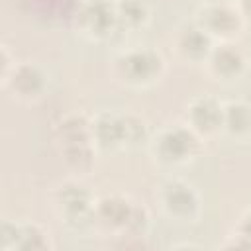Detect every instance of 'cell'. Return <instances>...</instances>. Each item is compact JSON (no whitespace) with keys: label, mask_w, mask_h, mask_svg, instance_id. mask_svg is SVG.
Here are the masks:
<instances>
[{"label":"cell","mask_w":251,"mask_h":251,"mask_svg":"<svg viewBox=\"0 0 251 251\" xmlns=\"http://www.w3.org/2000/svg\"><path fill=\"white\" fill-rule=\"evenodd\" d=\"M90 135L94 147L102 151L126 149V126L124 116L114 112H100L90 120Z\"/></svg>","instance_id":"12"},{"label":"cell","mask_w":251,"mask_h":251,"mask_svg":"<svg viewBox=\"0 0 251 251\" xmlns=\"http://www.w3.org/2000/svg\"><path fill=\"white\" fill-rule=\"evenodd\" d=\"M2 86L10 90L12 96L18 98L20 102H35L47 90V75L37 63L31 61L16 63L14 71L8 75Z\"/></svg>","instance_id":"7"},{"label":"cell","mask_w":251,"mask_h":251,"mask_svg":"<svg viewBox=\"0 0 251 251\" xmlns=\"http://www.w3.org/2000/svg\"><path fill=\"white\" fill-rule=\"evenodd\" d=\"M147 145L155 163L175 169L184 167L196 159L200 153L202 137H198L186 124H180L161 127L155 135H151Z\"/></svg>","instance_id":"2"},{"label":"cell","mask_w":251,"mask_h":251,"mask_svg":"<svg viewBox=\"0 0 251 251\" xmlns=\"http://www.w3.org/2000/svg\"><path fill=\"white\" fill-rule=\"evenodd\" d=\"M216 41L196 24H186L182 25L176 35H175V49H176V55L190 63V65H202L208 61L212 49H214Z\"/></svg>","instance_id":"11"},{"label":"cell","mask_w":251,"mask_h":251,"mask_svg":"<svg viewBox=\"0 0 251 251\" xmlns=\"http://www.w3.org/2000/svg\"><path fill=\"white\" fill-rule=\"evenodd\" d=\"M227 2H235V0H200V4H227Z\"/></svg>","instance_id":"19"},{"label":"cell","mask_w":251,"mask_h":251,"mask_svg":"<svg viewBox=\"0 0 251 251\" xmlns=\"http://www.w3.org/2000/svg\"><path fill=\"white\" fill-rule=\"evenodd\" d=\"M124 126H126V149H135L141 143H149L151 135L147 129V124L133 114L124 116Z\"/></svg>","instance_id":"16"},{"label":"cell","mask_w":251,"mask_h":251,"mask_svg":"<svg viewBox=\"0 0 251 251\" xmlns=\"http://www.w3.org/2000/svg\"><path fill=\"white\" fill-rule=\"evenodd\" d=\"M76 27L84 37L92 41L108 39L116 31V27H120L114 2L86 0L76 14Z\"/></svg>","instance_id":"6"},{"label":"cell","mask_w":251,"mask_h":251,"mask_svg":"<svg viewBox=\"0 0 251 251\" xmlns=\"http://www.w3.org/2000/svg\"><path fill=\"white\" fill-rule=\"evenodd\" d=\"M226 247H241V249H251V210H247L237 226L233 235H229V241L226 243Z\"/></svg>","instance_id":"17"},{"label":"cell","mask_w":251,"mask_h":251,"mask_svg":"<svg viewBox=\"0 0 251 251\" xmlns=\"http://www.w3.org/2000/svg\"><path fill=\"white\" fill-rule=\"evenodd\" d=\"M49 233L35 222H10L2 224V249H51Z\"/></svg>","instance_id":"10"},{"label":"cell","mask_w":251,"mask_h":251,"mask_svg":"<svg viewBox=\"0 0 251 251\" xmlns=\"http://www.w3.org/2000/svg\"><path fill=\"white\" fill-rule=\"evenodd\" d=\"M222 131L235 141H247L251 137V104L247 100L224 104Z\"/></svg>","instance_id":"14"},{"label":"cell","mask_w":251,"mask_h":251,"mask_svg":"<svg viewBox=\"0 0 251 251\" xmlns=\"http://www.w3.org/2000/svg\"><path fill=\"white\" fill-rule=\"evenodd\" d=\"M118 24L124 29H139L149 22V6L145 0H116Z\"/></svg>","instance_id":"15"},{"label":"cell","mask_w":251,"mask_h":251,"mask_svg":"<svg viewBox=\"0 0 251 251\" xmlns=\"http://www.w3.org/2000/svg\"><path fill=\"white\" fill-rule=\"evenodd\" d=\"M96 200L92 192L78 180H65L53 192V210L67 226L80 227L94 220Z\"/></svg>","instance_id":"4"},{"label":"cell","mask_w":251,"mask_h":251,"mask_svg":"<svg viewBox=\"0 0 251 251\" xmlns=\"http://www.w3.org/2000/svg\"><path fill=\"white\" fill-rule=\"evenodd\" d=\"M235 4L245 18H251V0H235Z\"/></svg>","instance_id":"18"},{"label":"cell","mask_w":251,"mask_h":251,"mask_svg":"<svg viewBox=\"0 0 251 251\" xmlns=\"http://www.w3.org/2000/svg\"><path fill=\"white\" fill-rule=\"evenodd\" d=\"M224 120V104L214 96H196L188 102L184 124L202 139L212 137L222 131Z\"/></svg>","instance_id":"8"},{"label":"cell","mask_w":251,"mask_h":251,"mask_svg":"<svg viewBox=\"0 0 251 251\" xmlns=\"http://www.w3.org/2000/svg\"><path fill=\"white\" fill-rule=\"evenodd\" d=\"M133 206H135V202L129 200L127 196H122V194L104 196L102 200L96 202L94 220L100 226H104L106 229H112L118 235H124L127 231Z\"/></svg>","instance_id":"13"},{"label":"cell","mask_w":251,"mask_h":251,"mask_svg":"<svg viewBox=\"0 0 251 251\" xmlns=\"http://www.w3.org/2000/svg\"><path fill=\"white\" fill-rule=\"evenodd\" d=\"M112 73L116 80L129 88H149L165 73V59L151 47H133L116 55Z\"/></svg>","instance_id":"1"},{"label":"cell","mask_w":251,"mask_h":251,"mask_svg":"<svg viewBox=\"0 0 251 251\" xmlns=\"http://www.w3.org/2000/svg\"><path fill=\"white\" fill-rule=\"evenodd\" d=\"M204 65L210 76L220 82H235L247 71V59L233 41L216 43Z\"/></svg>","instance_id":"9"},{"label":"cell","mask_w":251,"mask_h":251,"mask_svg":"<svg viewBox=\"0 0 251 251\" xmlns=\"http://www.w3.org/2000/svg\"><path fill=\"white\" fill-rule=\"evenodd\" d=\"M194 22L216 41H233L243 25H245V16L237 8L235 2L227 4H202L196 12Z\"/></svg>","instance_id":"5"},{"label":"cell","mask_w":251,"mask_h":251,"mask_svg":"<svg viewBox=\"0 0 251 251\" xmlns=\"http://www.w3.org/2000/svg\"><path fill=\"white\" fill-rule=\"evenodd\" d=\"M157 204L171 222L178 224H192L202 212L198 190L182 178H167L161 182L157 188Z\"/></svg>","instance_id":"3"}]
</instances>
